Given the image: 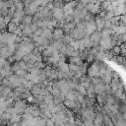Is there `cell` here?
I'll list each match as a JSON object with an SVG mask.
<instances>
[{"instance_id": "cell-1", "label": "cell", "mask_w": 126, "mask_h": 126, "mask_svg": "<svg viewBox=\"0 0 126 126\" xmlns=\"http://www.w3.org/2000/svg\"><path fill=\"white\" fill-rule=\"evenodd\" d=\"M86 10H87L88 12L92 13L93 15H95V14L99 13L100 10H101L100 3H99L98 1H94V0L93 2H91V3H89V4L86 5Z\"/></svg>"}, {"instance_id": "cell-2", "label": "cell", "mask_w": 126, "mask_h": 126, "mask_svg": "<svg viewBox=\"0 0 126 126\" xmlns=\"http://www.w3.org/2000/svg\"><path fill=\"white\" fill-rule=\"evenodd\" d=\"M84 22H85V21H84ZM84 31H85L86 35H91L92 33H94V32H96L97 29H96L95 22H94V21H92V22H85Z\"/></svg>"}, {"instance_id": "cell-3", "label": "cell", "mask_w": 126, "mask_h": 126, "mask_svg": "<svg viewBox=\"0 0 126 126\" xmlns=\"http://www.w3.org/2000/svg\"><path fill=\"white\" fill-rule=\"evenodd\" d=\"M76 5H77V1H71V2L65 3L63 8H62L64 14L66 16L67 15H73V13L75 11V8H76Z\"/></svg>"}, {"instance_id": "cell-4", "label": "cell", "mask_w": 126, "mask_h": 126, "mask_svg": "<svg viewBox=\"0 0 126 126\" xmlns=\"http://www.w3.org/2000/svg\"><path fill=\"white\" fill-rule=\"evenodd\" d=\"M51 12H52L53 19H55L57 21H62L65 17V14H64L62 8H53V10Z\"/></svg>"}, {"instance_id": "cell-5", "label": "cell", "mask_w": 126, "mask_h": 126, "mask_svg": "<svg viewBox=\"0 0 126 126\" xmlns=\"http://www.w3.org/2000/svg\"><path fill=\"white\" fill-rule=\"evenodd\" d=\"M64 36V31L62 28H55L52 32V37L54 40H60Z\"/></svg>"}, {"instance_id": "cell-6", "label": "cell", "mask_w": 126, "mask_h": 126, "mask_svg": "<svg viewBox=\"0 0 126 126\" xmlns=\"http://www.w3.org/2000/svg\"><path fill=\"white\" fill-rule=\"evenodd\" d=\"M113 12H114V15H115V16H121V15L125 14V13H126V5L123 4V3H120V4L113 10Z\"/></svg>"}, {"instance_id": "cell-7", "label": "cell", "mask_w": 126, "mask_h": 126, "mask_svg": "<svg viewBox=\"0 0 126 126\" xmlns=\"http://www.w3.org/2000/svg\"><path fill=\"white\" fill-rule=\"evenodd\" d=\"M32 21H33V16H32V15H25L23 17V19H22V24L29 26V25L32 24Z\"/></svg>"}, {"instance_id": "cell-8", "label": "cell", "mask_w": 126, "mask_h": 126, "mask_svg": "<svg viewBox=\"0 0 126 126\" xmlns=\"http://www.w3.org/2000/svg\"><path fill=\"white\" fill-rule=\"evenodd\" d=\"M100 32H101V37H111V35L114 33L112 29H106V28L100 31Z\"/></svg>"}, {"instance_id": "cell-9", "label": "cell", "mask_w": 126, "mask_h": 126, "mask_svg": "<svg viewBox=\"0 0 126 126\" xmlns=\"http://www.w3.org/2000/svg\"><path fill=\"white\" fill-rule=\"evenodd\" d=\"M19 26H17L14 22H10V23H8V25H7V31L9 32H11V33H13L15 31H16V29L18 28Z\"/></svg>"}, {"instance_id": "cell-10", "label": "cell", "mask_w": 126, "mask_h": 126, "mask_svg": "<svg viewBox=\"0 0 126 126\" xmlns=\"http://www.w3.org/2000/svg\"><path fill=\"white\" fill-rule=\"evenodd\" d=\"M10 64H11V71H12L13 73H15V72H17L19 69H21L20 64H19L18 61H14L13 63H10Z\"/></svg>"}, {"instance_id": "cell-11", "label": "cell", "mask_w": 126, "mask_h": 126, "mask_svg": "<svg viewBox=\"0 0 126 126\" xmlns=\"http://www.w3.org/2000/svg\"><path fill=\"white\" fill-rule=\"evenodd\" d=\"M27 70H24V69H19L17 72H15V74L17 75V76H19V77H21V78H24L26 75H27Z\"/></svg>"}, {"instance_id": "cell-12", "label": "cell", "mask_w": 126, "mask_h": 126, "mask_svg": "<svg viewBox=\"0 0 126 126\" xmlns=\"http://www.w3.org/2000/svg\"><path fill=\"white\" fill-rule=\"evenodd\" d=\"M112 48H113V52H114L115 54H118V53L121 52V47L118 46V45H115V46H113Z\"/></svg>"}, {"instance_id": "cell-13", "label": "cell", "mask_w": 126, "mask_h": 126, "mask_svg": "<svg viewBox=\"0 0 126 126\" xmlns=\"http://www.w3.org/2000/svg\"><path fill=\"white\" fill-rule=\"evenodd\" d=\"M7 63V60L4 58V57H2V56H0V68L1 67H3L5 64Z\"/></svg>"}]
</instances>
